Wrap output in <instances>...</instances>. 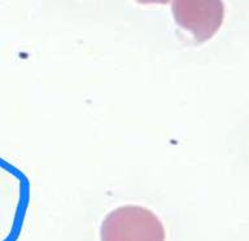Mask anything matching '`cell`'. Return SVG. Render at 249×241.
I'll return each mask as SVG.
<instances>
[{"mask_svg": "<svg viewBox=\"0 0 249 241\" xmlns=\"http://www.w3.org/2000/svg\"><path fill=\"white\" fill-rule=\"evenodd\" d=\"M100 237L101 241H165V228L151 210L124 205L105 217Z\"/></svg>", "mask_w": 249, "mask_h": 241, "instance_id": "1", "label": "cell"}, {"mask_svg": "<svg viewBox=\"0 0 249 241\" xmlns=\"http://www.w3.org/2000/svg\"><path fill=\"white\" fill-rule=\"evenodd\" d=\"M171 12L175 22L190 31L195 40L205 42L221 27L225 7L221 1H175Z\"/></svg>", "mask_w": 249, "mask_h": 241, "instance_id": "2", "label": "cell"}]
</instances>
